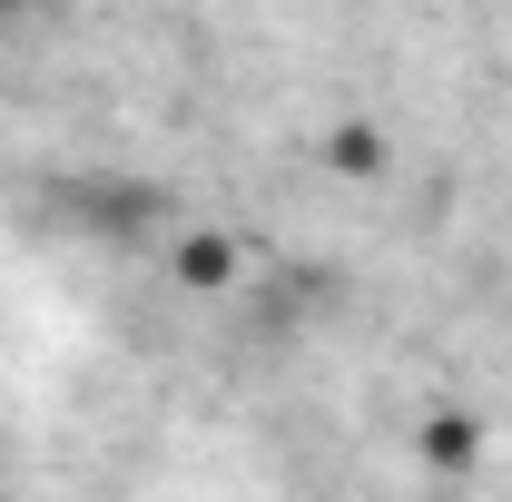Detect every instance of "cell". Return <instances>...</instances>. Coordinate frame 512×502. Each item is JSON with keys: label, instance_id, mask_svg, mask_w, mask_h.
<instances>
[{"label": "cell", "instance_id": "6da1fadb", "mask_svg": "<svg viewBox=\"0 0 512 502\" xmlns=\"http://www.w3.org/2000/svg\"><path fill=\"white\" fill-rule=\"evenodd\" d=\"M227 276H237V247H227V237H178V286L217 296Z\"/></svg>", "mask_w": 512, "mask_h": 502}, {"label": "cell", "instance_id": "7a4b0ae2", "mask_svg": "<svg viewBox=\"0 0 512 502\" xmlns=\"http://www.w3.org/2000/svg\"><path fill=\"white\" fill-rule=\"evenodd\" d=\"M325 158H335V168H355V178H365V168H375L384 148H375V128H335V138H325Z\"/></svg>", "mask_w": 512, "mask_h": 502}, {"label": "cell", "instance_id": "3957f363", "mask_svg": "<svg viewBox=\"0 0 512 502\" xmlns=\"http://www.w3.org/2000/svg\"><path fill=\"white\" fill-rule=\"evenodd\" d=\"M20 10H30V0H0V20H20Z\"/></svg>", "mask_w": 512, "mask_h": 502}]
</instances>
